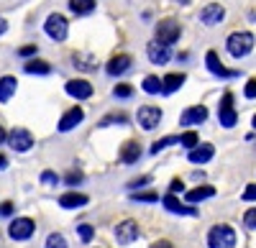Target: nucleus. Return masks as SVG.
Masks as SVG:
<instances>
[{"mask_svg": "<svg viewBox=\"0 0 256 248\" xmlns=\"http://www.w3.org/2000/svg\"><path fill=\"white\" fill-rule=\"evenodd\" d=\"M256 46V38L251 31H233L228 38H226V51L233 56V59H244L254 51Z\"/></svg>", "mask_w": 256, "mask_h": 248, "instance_id": "1", "label": "nucleus"}, {"mask_svg": "<svg viewBox=\"0 0 256 248\" xmlns=\"http://www.w3.org/2000/svg\"><path fill=\"white\" fill-rule=\"evenodd\" d=\"M36 51H38V46H36V44H28V46H20V49H18V56H24V59H31V56H34Z\"/></svg>", "mask_w": 256, "mask_h": 248, "instance_id": "41", "label": "nucleus"}, {"mask_svg": "<svg viewBox=\"0 0 256 248\" xmlns=\"http://www.w3.org/2000/svg\"><path fill=\"white\" fill-rule=\"evenodd\" d=\"M138 223L136 220H123V223H118L116 225V241H118V246H131L136 238H138Z\"/></svg>", "mask_w": 256, "mask_h": 248, "instance_id": "12", "label": "nucleus"}, {"mask_svg": "<svg viewBox=\"0 0 256 248\" xmlns=\"http://www.w3.org/2000/svg\"><path fill=\"white\" fill-rule=\"evenodd\" d=\"M180 36H182V26L177 23L174 18H164V20H159V23L154 26V38L156 41H162V44H177L180 41Z\"/></svg>", "mask_w": 256, "mask_h": 248, "instance_id": "3", "label": "nucleus"}, {"mask_svg": "<svg viewBox=\"0 0 256 248\" xmlns=\"http://www.w3.org/2000/svg\"><path fill=\"white\" fill-rule=\"evenodd\" d=\"M113 95L120 97V100H126V97H131V95H134V87H131V85H126V82H120V85L113 87Z\"/></svg>", "mask_w": 256, "mask_h": 248, "instance_id": "35", "label": "nucleus"}, {"mask_svg": "<svg viewBox=\"0 0 256 248\" xmlns=\"http://www.w3.org/2000/svg\"><path fill=\"white\" fill-rule=\"evenodd\" d=\"M64 92H67L70 97H74V100H90L92 97V85L88 79H70L67 85H64Z\"/></svg>", "mask_w": 256, "mask_h": 248, "instance_id": "14", "label": "nucleus"}, {"mask_svg": "<svg viewBox=\"0 0 256 248\" xmlns=\"http://www.w3.org/2000/svg\"><path fill=\"white\" fill-rule=\"evenodd\" d=\"M44 31L52 41H64L70 36V20L64 18L62 13H52L46 20H44Z\"/></svg>", "mask_w": 256, "mask_h": 248, "instance_id": "5", "label": "nucleus"}, {"mask_svg": "<svg viewBox=\"0 0 256 248\" xmlns=\"http://www.w3.org/2000/svg\"><path fill=\"white\" fill-rule=\"evenodd\" d=\"M34 233H36V223H34L31 218H16V220H10V225H8L10 241H28Z\"/></svg>", "mask_w": 256, "mask_h": 248, "instance_id": "8", "label": "nucleus"}, {"mask_svg": "<svg viewBox=\"0 0 256 248\" xmlns=\"http://www.w3.org/2000/svg\"><path fill=\"white\" fill-rule=\"evenodd\" d=\"M8 146L13 149V151H18V154H26V151H31L34 149V136H31V131H26V128H13L10 133H8Z\"/></svg>", "mask_w": 256, "mask_h": 248, "instance_id": "7", "label": "nucleus"}, {"mask_svg": "<svg viewBox=\"0 0 256 248\" xmlns=\"http://www.w3.org/2000/svg\"><path fill=\"white\" fill-rule=\"evenodd\" d=\"M218 123L223 128H233L238 123V110L233 105V92H223V97L218 102Z\"/></svg>", "mask_w": 256, "mask_h": 248, "instance_id": "4", "label": "nucleus"}, {"mask_svg": "<svg viewBox=\"0 0 256 248\" xmlns=\"http://www.w3.org/2000/svg\"><path fill=\"white\" fill-rule=\"evenodd\" d=\"M187 82V74L184 72H172L162 79V95H174L182 85Z\"/></svg>", "mask_w": 256, "mask_h": 248, "instance_id": "20", "label": "nucleus"}, {"mask_svg": "<svg viewBox=\"0 0 256 248\" xmlns=\"http://www.w3.org/2000/svg\"><path fill=\"white\" fill-rule=\"evenodd\" d=\"M82 179H84V174L80 169H72L67 177H64V184H67V187H77V184H82Z\"/></svg>", "mask_w": 256, "mask_h": 248, "instance_id": "34", "label": "nucleus"}, {"mask_svg": "<svg viewBox=\"0 0 256 248\" xmlns=\"http://www.w3.org/2000/svg\"><path fill=\"white\" fill-rule=\"evenodd\" d=\"M223 18H226V8L220 3H208L200 10V23L202 26H218V23H223Z\"/></svg>", "mask_w": 256, "mask_h": 248, "instance_id": "15", "label": "nucleus"}, {"mask_svg": "<svg viewBox=\"0 0 256 248\" xmlns=\"http://www.w3.org/2000/svg\"><path fill=\"white\" fill-rule=\"evenodd\" d=\"M162 118H164V113H162V108H156V105H141L138 113H136V120H138V126H141L144 131L159 128Z\"/></svg>", "mask_w": 256, "mask_h": 248, "instance_id": "6", "label": "nucleus"}, {"mask_svg": "<svg viewBox=\"0 0 256 248\" xmlns=\"http://www.w3.org/2000/svg\"><path fill=\"white\" fill-rule=\"evenodd\" d=\"M244 202H256V184H246V190L241 192Z\"/></svg>", "mask_w": 256, "mask_h": 248, "instance_id": "40", "label": "nucleus"}, {"mask_svg": "<svg viewBox=\"0 0 256 248\" xmlns=\"http://www.w3.org/2000/svg\"><path fill=\"white\" fill-rule=\"evenodd\" d=\"M177 3H182V5H187V3H190V0H177Z\"/></svg>", "mask_w": 256, "mask_h": 248, "instance_id": "48", "label": "nucleus"}, {"mask_svg": "<svg viewBox=\"0 0 256 248\" xmlns=\"http://www.w3.org/2000/svg\"><path fill=\"white\" fill-rule=\"evenodd\" d=\"M38 182L41 184H46V187H54V184H59V177H56V172H41V177H38Z\"/></svg>", "mask_w": 256, "mask_h": 248, "instance_id": "36", "label": "nucleus"}, {"mask_svg": "<svg viewBox=\"0 0 256 248\" xmlns=\"http://www.w3.org/2000/svg\"><path fill=\"white\" fill-rule=\"evenodd\" d=\"M205 67H208V72H210L212 77H218V79H233V77L241 74L238 69H228L223 61L218 59L216 51H208V54H205Z\"/></svg>", "mask_w": 256, "mask_h": 248, "instance_id": "10", "label": "nucleus"}, {"mask_svg": "<svg viewBox=\"0 0 256 248\" xmlns=\"http://www.w3.org/2000/svg\"><path fill=\"white\" fill-rule=\"evenodd\" d=\"M88 202H90V197L82 195V192H67V195L59 197V205H62L64 210H80V208H84Z\"/></svg>", "mask_w": 256, "mask_h": 248, "instance_id": "21", "label": "nucleus"}, {"mask_svg": "<svg viewBox=\"0 0 256 248\" xmlns=\"http://www.w3.org/2000/svg\"><path fill=\"white\" fill-rule=\"evenodd\" d=\"M244 225H246L248 231H256V208H248L244 213Z\"/></svg>", "mask_w": 256, "mask_h": 248, "instance_id": "37", "label": "nucleus"}, {"mask_svg": "<svg viewBox=\"0 0 256 248\" xmlns=\"http://www.w3.org/2000/svg\"><path fill=\"white\" fill-rule=\"evenodd\" d=\"M72 61H74V67L82 69V72H95V69H98V61H95V56H90V54H74Z\"/></svg>", "mask_w": 256, "mask_h": 248, "instance_id": "25", "label": "nucleus"}, {"mask_svg": "<svg viewBox=\"0 0 256 248\" xmlns=\"http://www.w3.org/2000/svg\"><path fill=\"white\" fill-rule=\"evenodd\" d=\"M169 192H172V195L180 192V195H182V192H184V182H182V179H172V182H169Z\"/></svg>", "mask_w": 256, "mask_h": 248, "instance_id": "42", "label": "nucleus"}, {"mask_svg": "<svg viewBox=\"0 0 256 248\" xmlns=\"http://www.w3.org/2000/svg\"><path fill=\"white\" fill-rule=\"evenodd\" d=\"M244 97H246V100H254V97H256V77H251V79L246 82V87H244Z\"/></svg>", "mask_w": 256, "mask_h": 248, "instance_id": "39", "label": "nucleus"}, {"mask_svg": "<svg viewBox=\"0 0 256 248\" xmlns=\"http://www.w3.org/2000/svg\"><path fill=\"white\" fill-rule=\"evenodd\" d=\"M6 141H8V133L3 131V126H0V143H6Z\"/></svg>", "mask_w": 256, "mask_h": 248, "instance_id": "47", "label": "nucleus"}, {"mask_svg": "<svg viewBox=\"0 0 256 248\" xmlns=\"http://www.w3.org/2000/svg\"><path fill=\"white\" fill-rule=\"evenodd\" d=\"M180 143H182V146H184L187 151H192V149H195L198 143H200V136H198L195 131H187V133H182V136H180Z\"/></svg>", "mask_w": 256, "mask_h": 248, "instance_id": "32", "label": "nucleus"}, {"mask_svg": "<svg viewBox=\"0 0 256 248\" xmlns=\"http://www.w3.org/2000/svg\"><path fill=\"white\" fill-rule=\"evenodd\" d=\"M148 248H174V246L169 243V241H154V243L148 246Z\"/></svg>", "mask_w": 256, "mask_h": 248, "instance_id": "43", "label": "nucleus"}, {"mask_svg": "<svg viewBox=\"0 0 256 248\" xmlns=\"http://www.w3.org/2000/svg\"><path fill=\"white\" fill-rule=\"evenodd\" d=\"M131 200L134 202H159V195L156 192H141V190H136V192H131Z\"/></svg>", "mask_w": 256, "mask_h": 248, "instance_id": "33", "label": "nucleus"}, {"mask_svg": "<svg viewBox=\"0 0 256 248\" xmlns=\"http://www.w3.org/2000/svg\"><path fill=\"white\" fill-rule=\"evenodd\" d=\"M141 146H138V141H126L123 146H120V154H118V159H120V164H126V167H134V164L141 159Z\"/></svg>", "mask_w": 256, "mask_h": 248, "instance_id": "18", "label": "nucleus"}, {"mask_svg": "<svg viewBox=\"0 0 256 248\" xmlns=\"http://www.w3.org/2000/svg\"><path fill=\"white\" fill-rule=\"evenodd\" d=\"M208 120V108L205 105H192L187 108L182 115H180V126L184 128H192V126H200V123Z\"/></svg>", "mask_w": 256, "mask_h": 248, "instance_id": "16", "label": "nucleus"}, {"mask_svg": "<svg viewBox=\"0 0 256 248\" xmlns=\"http://www.w3.org/2000/svg\"><path fill=\"white\" fill-rule=\"evenodd\" d=\"M44 248H70V246H67V238H64L62 233H49Z\"/></svg>", "mask_w": 256, "mask_h": 248, "instance_id": "31", "label": "nucleus"}, {"mask_svg": "<svg viewBox=\"0 0 256 248\" xmlns=\"http://www.w3.org/2000/svg\"><path fill=\"white\" fill-rule=\"evenodd\" d=\"M146 56H148L152 64L164 67V64H169V59H172V46L162 44V41L154 38V41H148V46H146Z\"/></svg>", "mask_w": 256, "mask_h": 248, "instance_id": "9", "label": "nucleus"}, {"mask_svg": "<svg viewBox=\"0 0 256 248\" xmlns=\"http://www.w3.org/2000/svg\"><path fill=\"white\" fill-rule=\"evenodd\" d=\"M174 143H180V136H164V138H159L152 149H148V154L152 156H156L159 151H164V149H169V146H174Z\"/></svg>", "mask_w": 256, "mask_h": 248, "instance_id": "29", "label": "nucleus"}, {"mask_svg": "<svg viewBox=\"0 0 256 248\" xmlns=\"http://www.w3.org/2000/svg\"><path fill=\"white\" fill-rule=\"evenodd\" d=\"M134 67V59L128 56V54H116L108 64H105V72H108L110 77H120V74H126L128 69Z\"/></svg>", "mask_w": 256, "mask_h": 248, "instance_id": "17", "label": "nucleus"}, {"mask_svg": "<svg viewBox=\"0 0 256 248\" xmlns=\"http://www.w3.org/2000/svg\"><path fill=\"white\" fill-rule=\"evenodd\" d=\"M84 120V110L82 108H70L67 113H64L62 118H59V123H56V131L59 133H70V131H74L77 126H80V123Z\"/></svg>", "mask_w": 256, "mask_h": 248, "instance_id": "13", "label": "nucleus"}, {"mask_svg": "<svg viewBox=\"0 0 256 248\" xmlns=\"http://www.w3.org/2000/svg\"><path fill=\"white\" fill-rule=\"evenodd\" d=\"M162 205H164V210H166V213H172V215H192V218L198 215V208H195V205H190V202L182 205L180 197L172 195V192L162 197Z\"/></svg>", "mask_w": 256, "mask_h": 248, "instance_id": "11", "label": "nucleus"}, {"mask_svg": "<svg viewBox=\"0 0 256 248\" xmlns=\"http://www.w3.org/2000/svg\"><path fill=\"white\" fill-rule=\"evenodd\" d=\"M126 123H128V115L126 113H108L98 123V126L100 128H108V126H126Z\"/></svg>", "mask_w": 256, "mask_h": 248, "instance_id": "28", "label": "nucleus"}, {"mask_svg": "<svg viewBox=\"0 0 256 248\" xmlns=\"http://www.w3.org/2000/svg\"><path fill=\"white\" fill-rule=\"evenodd\" d=\"M6 31H8V20H6L3 15H0V36H3Z\"/></svg>", "mask_w": 256, "mask_h": 248, "instance_id": "45", "label": "nucleus"}, {"mask_svg": "<svg viewBox=\"0 0 256 248\" xmlns=\"http://www.w3.org/2000/svg\"><path fill=\"white\" fill-rule=\"evenodd\" d=\"M212 156H216V146H212V143H198V146L187 154L190 164H208Z\"/></svg>", "mask_w": 256, "mask_h": 248, "instance_id": "19", "label": "nucleus"}, {"mask_svg": "<svg viewBox=\"0 0 256 248\" xmlns=\"http://www.w3.org/2000/svg\"><path fill=\"white\" fill-rule=\"evenodd\" d=\"M6 167H8V159H6V156H3V154H0V172H3V169H6Z\"/></svg>", "mask_w": 256, "mask_h": 248, "instance_id": "46", "label": "nucleus"}, {"mask_svg": "<svg viewBox=\"0 0 256 248\" xmlns=\"http://www.w3.org/2000/svg\"><path fill=\"white\" fill-rule=\"evenodd\" d=\"M210 197H216V187H210V184H200V187L184 192V200H187L190 205H198V202L210 200Z\"/></svg>", "mask_w": 256, "mask_h": 248, "instance_id": "22", "label": "nucleus"}, {"mask_svg": "<svg viewBox=\"0 0 256 248\" xmlns=\"http://www.w3.org/2000/svg\"><path fill=\"white\" fill-rule=\"evenodd\" d=\"M95 0H70V10L74 15H90L95 10Z\"/></svg>", "mask_w": 256, "mask_h": 248, "instance_id": "26", "label": "nucleus"}, {"mask_svg": "<svg viewBox=\"0 0 256 248\" xmlns=\"http://www.w3.org/2000/svg\"><path fill=\"white\" fill-rule=\"evenodd\" d=\"M26 74H52V64L49 61H41V59H28L24 64Z\"/></svg>", "mask_w": 256, "mask_h": 248, "instance_id": "24", "label": "nucleus"}, {"mask_svg": "<svg viewBox=\"0 0 256 248\" xmlns=\"http://www.w3.org/2000/svg\"><path fill=\"white\" fill-rule=\"evenodd\" d=\"M236 246H238V236L230 225L218 223L208 231V248H236Z\"/></svg>", "mask_w": 256, "mask_h": 248, "instance_id": "2", "label": "nucleus"}, {"mask_svg": "<svg viewBox=\"0 0 256 248\" xmlns=\"http://www.w3.org/2000/svg\"><path fill=\"white\" fill-rule=\"evenodd\" d=\"M74 228H77V236H80L82 243H90L95 238V228H92L90 223H80V225H74Z\"/></svg>", "mask_w": 256, "mask_h": 248, "instance_id": "30", "label": "nucleus"}, {"mask_svg": "<svg viewBox=\"0 0 256 248\" xmlns=\"http://www.w3.org/2000/svg\"><path fill=\"white\" fill-rule=\"evenodd\" d=\"M16 90H18V79L13 77V74H6V77H0V102H10V97L16 95Z\"/></svg>", "mask_w": 256, "mask_h": 248, "instance_id": "23", "label": "nucleus"}, {"mask_svg": "<svg viewBox=\"0 0 256 248\" xmlns=\"http://www.w3.org/2000/svg\"><path fill=\"white\" fill-rule=\"evenodd\" d=\"M141 90H144L146 95H159V92H162V79H159L156 74H148V77H144V82H141Z\"/></svg>", "mask_w": 256, "mask_h": 248, "instance_id": "27", "label": "nucleus"}, {"mask_svg": "<svg viewBox=\"0 0 256 248\" xmlns=\"http://www.w3.org/2000/svg\"><path fill=\"white\" fill-rule=\"evenodd\" d=\"M251 126H254V128H256V115H254V120H251Z\"/></svg>", "mask_w": 256, "mask_h": 248, "instance_id": "49", "label": "nucleus"}, {"mask_svg": "<svg viewBox=\"0 0 256 248\" xmlns=\"http://www.w3.org/2000/svg\"><path fill=\"white\" fill-rule=\"evenodd\" d=\"M10 213H13V205H10V202L0 205V215H10Z\"/></svg>", "mask_w": 256, "mask_h": 248, "instance_id": "44", "label": "nucleus"}, {"mask_svg": "<svg viewBox=\"0 0 256 248\" xmlns=\"http://www.w3.org/2000/svg\"><path fill=\"white\" fill-rule=\"evenodd\" d=\"M148 182H152V177H138V179H131V182H128V190H131V192H136V190L146 187Z\"/></svg>", "mask_w": 256, "mask_h": 248, "instance_id": "38", "label": "nucleus"}]
</instances>
